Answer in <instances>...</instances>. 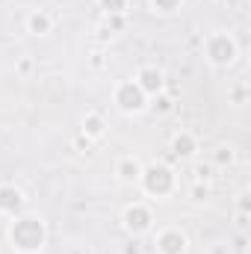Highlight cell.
I'll return each instance as SVG.
<instances>
[{"label": "cell", "mask_w": 251, "mask_h": 254, "mask_svg": "<svg viewBox=\"0 0 251 254\" xmlns=\"http://www.w3.org/2000/svg\"><path fill=\"white\" fill-rule=\"evenodd\" d=\"M139 178L145 181V190L151 192V195H166V192L172 190V184H175V175L169 169H163V166H151Z\"/></svg>", "instance_id": "1"}, {"label": "cell", "mask_w": 251, "mask_h": 254, "mask_svg": "<svg viewBox=\"0 0 251 254\" xmlns=\"http://www.w3.org/2000/svg\"><path fill=\"white\" fill-rule=\"evenodd\" d=\"M116 104L122 110H127V113H139L145 107V92L136 83H122L119 92H116Z\"/></svg>", "instance_id": "2"}, {"label": "cell", "mask_w": 251, "mask_h": 254, "mask_svg": "<svg viewBox=\"0 0 251 254\" xmlns=\"http://www.w3.org/2000/svg\"><path fill=\"white\" fill-rule=\"evenodd\" d=\"M234 57H237V45H234V39H231V36L219 33V36H213V39H210V60H213L216 65L234 63Z\"/></svg>", "instance_id": "3"}, {"label": "cell", "mask_w": 251, "mask_h": 254, "mask_svg": "<svg viewBox=\"0 0 251 254\" xmlns=\"http://www.w3.org/2000/svg\"><path fill=\"white\" fill-rule=\"evenodd\" d=\"M157 249H160V254H184L187 237H184L181 231H163V234L157 237Z\"/></svg>", "instance_id": "4"}, {"label": "cell", "mask_w": 251, "mask_h": 254, "mask_svg": "<svg viewBox=\"0 0 251 254\" xmlns=\"http://www.w3.org/2000/svg\"><path fill=\"white\" fill-rule=\"evenodd\" d=\"M136 86H139L145 95H157V92L163 89V74H160L157 68H142V71H139Z\"/></svg>", "instance_id": "5"}, {"label": "cell", "mask_w": 251, "mask_h": 254, "mask_svg": "<svg viewBox=\"0 0 251 254\" xmlns=\"http://www.w3.org/2000/svg\"><path fill=\"white\" fill-rule=\"evenodd\" d=\"M125 225L133 231V234H142V231L151 225V213H148L145 207H139V204H136V207H130V210L125 213Z\"/></svg>", "instance_id": "6"}, {"label": "cell", "mask_w": 251, "mask_h": 254, "mask_svg": "<svg viewBox=\"0 0 251 254\" xmlns=\"http://www.w3.org/2000/svg\"><path fill=\"white\" fill-rule=\"evenodd\" d=\"M21 201H24L21 190H15V187H0V210L12 213V210L21 207Z\"/></svg>", "instance_id": "7"}, {"label": "cell", "mask_w": 251, "mask_h": 254, "mask_svg": "<svg viewBox=\"0 0 251 254\" xmlns=\"http://www.w3.org/2000/svg\"><path fill=\"white\" fill-rule=\"evenodd\" d=\"M30 33H33V36H45V33H51V15H45V12H33V15H30Z\"/></svg>", "instance_id": "8"}, {"label": "cell", "mask_w": 251, "mask_h": 254, "mask_svg": "<svg viewBox=\"0 0 251 254\" xmlns=\"http://www.w3.org/2000/svg\"><path fill=\"white\" fill-rule=\"evenodd\" d=\"M119 175H122V181H139V175H142V166H139L133 157H125V160L119 163Z\"/></svg>", "instance_id": "9"}, {"label": "cell", "mask_w": 251, "mask_h": 254, "mask_svg": "<svg viewBox=\"0 0 251 254\" xmlns=\"http://www.w3.org/2000/svg\"><path fill=\"white\" fill-rule=\"evenodd\" d=\"M83 130H86V136L98 139V136L104 133V119H101V116H86V122H83Z\"/></svg>", "instance_id": "10"}, {"label": "cell", "mask_w": 251, "mask_h": 254, "mask_svg": "<svg viewBox=\"0 0 251 254\" xmlns=\"http://www.w3.org/2000/svg\"><path fill=\"white\" fill-rule=\"evenodd\" d=\"M192 151H195V142H192V136L181 133V136L175 139V154H178V157H189Z\"/></svg>", "instance_id": "11"}, {"label": "cell", "mask_w": 251, "mask_h": 254, "mask_svg": "<svg viewBox=\"0 0 251 254\" xmlns=\"http://www.w3.org/2000/svg\"><path fill=\"white\" fill-rule=\"evenodd\" d=\"M101 6H104L107 12H125L127 0H101Z\"/></svg>", "instance_id": "12"}, {"label": "cell", "mask_w": 251, "mask_h": 254, "mask_svg": "<svg viewBox=\"0 0 251 254\" xmlns=\"http://www.w3.org/2000/svg\"><path fill=\"white\" fill-rule=\"evenodd\" d=\"M178 3H181V0H154V9H160V12H175Z\"/></svg>", "instance_id": "13"}]
</instances>
